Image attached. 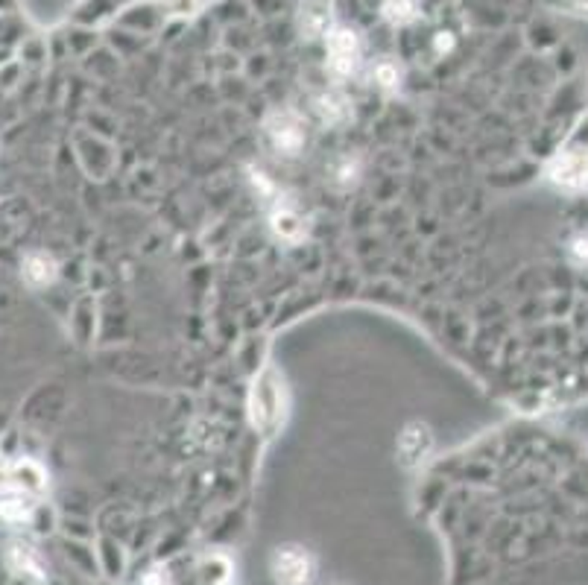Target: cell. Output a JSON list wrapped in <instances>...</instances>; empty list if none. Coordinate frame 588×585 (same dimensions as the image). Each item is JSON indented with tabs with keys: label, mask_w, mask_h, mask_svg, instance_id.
<instances>
[{
	"label": "cell",
	"mask_w": 588,
	"mask_h": 585,
	"mask_svg": "<svg viewBox=\"0 0 588 585\" xmlns=\"http://www.w3.org/2000/svg\"><path fill=\"white\" fill-rule=\"evenodd\" d=\"M384 15L392 24H407L416 18V0H384Z\"/></svg>",
	"instance_id": "7c38bea8"
},
{
	"label": "cell",
	"mask_w": 588,
	"mask_h": 585,
	"mask_svg": "<svg viewBox=\"0 0 588 585\" xmlns=\"http://www.w3.org/2000/svg\"><path fill=\"white\" fill-rule=\"evenodd\" d=\"M24 278L33 287H45V284L56 278V261L47 252H30L24 257Z\"/></svg>",
	"instance_id": "ba28073f"
},
{
	"label": "cell",
	"mask_w": 588,
	"mask_h": 585,
	"mask_svg": "<svg viewBox=\"0 0 588 585\" xmlns=\"http://www.w3.org/2000/svg\"><path fill=\"white\" fill-rule=\"evenodd\" d=\"M267 132L276 149L287 156H296L299 149L305 144V129H302V120H299L293 112H276L267 120Z\"/></svg>",
	"instance_id": "3957f363"
},
{
	"label": "cell",
	"mask_w": 588,
	"mask_h": 585,
	"mask_svg": "<svg viewBox=\"0 0 588 585\" xmlns=\"http://www.w3.org/2000/svg\"><path fill=\"white\" fill-rule=\"evenodd\" d=\"M6 562L18 577H26L35 585L45 582V565H41L38 553L33 548H26V544H12L9 553H6Z\"/></svg>",
	"instance_id": "8992f818"
},
{
	"label": "cell",
	"mask_w": 588,
	"mask_h": 585,
	"mask_svg": "<svg viewBox=\"0 0 588 585\" xmlns=\"http://www.w3.org/2000/svg\"><path fill=\"white\" fill-rule=\"evenodd\" d=\"M331 24V0H302L299 9V26L308 38H317Z\"/></svg>",
	"instance_id": "5b68a950"
},
{
	"label": "cell",
	"mask_w": 588,
	"mask_h": 585,
	"mask_svg": "<svg viewBox=\"0 0 588 585\" xmlns=\"http://www.w3.org/2000/svg\"><path fill=\"white\" fill-rule=\"evenodd\" d=\"M399 451H401V459L407 462V466H416V462H421V459L428 457V451H431L428 430L425 428H407V433L401 437Z\"/></svg>",
	"instance_id": "9c48e42d"
},
{
	"label": "cell",
	"mask_w": 588,
	"mask_h": 585,
	"mask_svg": "<svg viewBox=\"0 0 588 585\" xmlns=\"http://www.w3.org/2000/svg\"><path fill=\"white\" fill-rule=\"evenodd\" d=\"M252 421L255 428L261 433H269L281 425V416H284V389H281V380L279 375L267 369L264 375H258L255 387H252Z\"/></svg>",
	"instance_id": "6da1fadb"
},
{
	"label": "cell",
	"mask_w": 588,
	"mask_h": 585,
	"mask_svg": "<svg viewBox=\"0 0 588 585\" xmlns=\"http://www.w3.org/2000/svg\"><path fill=\"white\" fill-rule=\"evenodd\" d=\"M358 59H360V45L354 38V33L349 30L331 33V38H328V65H331V71L346 76L358 67Z\"/></svg>",
	"instance_id": "277c9868"
},
{
	"label": "cell",
	"mask_w": 588,
	"mask_h": 585,
	"mask_svg": "<svg viewBox=\"0 0 588 585\" xmlns=\"http://www.w3.org/2000/svg\"><path fill=\"white\" fill-rule=\"evenodd\" d=\"M585 170H588V165H585V156H580V153H565V156H559L553 165H551V179L556 182V185H563V187H580L583 185V179H585Z\"/></svg>",
	"instance_id": "52a82bcc"
},
{
	"label": "cell",
	"mask_w": 588,
	"mask_h": 585,
	"mask_svg": "<svg viewBox=\"0 0 588 585\" xmlns=\"http://www.w3.org/2000/svg\"><path fill=\"white\" fill-rule=\"evenodd\" d=\"M144 585H164V577H161L158 570H156L153 577H147V582H144Z\"/></svg>",
	"instance_id": "9a60e30c"
},
{
	"label": "cell",
	"mask_w": 588,
	"mask_h": 585,
	"mask_svg": "<svg viewBox=\"0 0 588 585\" xmlns=\"http://www.w3.org/2000/svg\"><path fill=\"white\" fill-rule=\"evenodd\" d=\"M317 108L325 124H343L349 117V103L340 97V94H325V97H319Z\"/></svg>",
	"instance_id": "8fae6325"
},
{
	"label": "cell",
	"mask_w": 588,
	"mask_h": 585,
	"mask_svg": "<svg viewBox=\"0 0 588 585\" xmlns=\"http://www.w3.org/2000/svg\"><path fill=\"white\" fill-rule=\"evenodd\" d=\"M272 228H276L284 240H299V237H302V231H305L302 220H299V214L290 206H281V202L276 206V211H272Z\"/></svg>",
	"instance_id": "30bf717a"
},
{
	"label": "cell",
	"mask_w": 588,
	"mask_h": 585,
	"mask_svg": "<svg viewBox=\"0 0 588 585\" xmlns=\"http://www.w3.org/2000/svg\"><path fill=\"white\" fill-rule=\"evenodd\" d=\"M375 74H378V79H380V86H384V88H392L395 83H399V71H395V67H392V65H380V67H378V71H375Z\"/></svg>",
	"instance_id": "5bb4252c"
},
{
	"label": "cell",
	"mask_w": 588,
	"mask_h": 585,
	"mask_svg": "<svg viewBox=\"0 0 588 585\" xmlns=\"http://www.w3.org/2000/svg\"><path fill=\"white\" fill-rule=\"evenodd\" d=\"M571 257L577 267H588V231H583V235L571 240Z\"/></svg>",
	"instance_id": "4fadbf2b"
},
{
	"label": "cell",
	"mask_w": 588,
	"mask_h": 585,
	"mask_svg": "<svg viewBox=\"0 0 588 585\" xmlns=\"http://www.w3.org/2000/svg\"><path fill=\"white\" fill-rule=\"evenodd\" d=\"M272 577L279 585H308L313 577V562L302 548H281L272 556Z\"/></svg>",
	"instance_id": "7a4b0ae2"
}]
</instances>
